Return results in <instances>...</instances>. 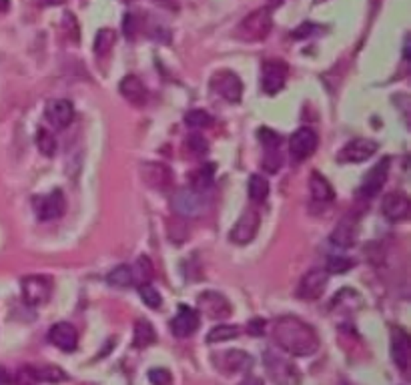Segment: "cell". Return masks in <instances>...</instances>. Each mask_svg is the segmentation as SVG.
<instances>
[{"label": "cell", "instance_id": "39", "mask_svg": "<svg viewBox=\"0 0 411 385\" xmlns=\"http://www.w3.org/2000/svg\"><path fill=\"white\" fill-rule=\"evenodd\" d=\"M149 382L153 385H173V375L165 367H155L149 371Z\"/></svg>", "mask_w": 411, "mask_h": 385}, {"label": "cell", "instance_id": "32", "mask_svg": "<svg viewBox=\"0 0 411 385\" xmlns=\"http://www.w3.org/2000/svg\"><path fill=\"white\" fill-rule=\"evenodd\" d=\"M185 221H187V219H183V217H177V219L169 221L167 233H169V239H171L175 245H183L185 241L189 239V227H187Z\"/></svg>", "mask_w": 411, "mask_h": 385}, {"label": "cell", "instance_id": "40", "mask_svg": "<svg viewBox=\"0 0 411 385\" xmlns=\"http://www.w3.org/2000/svg\"><path fill=\"white\" fill-rule=\"evenodd\" d=\"M36 373H34V367H21L14 375V385H36Z\"/></svg>", "mask_w": 411, "mask_h": 385}, {"label": "cell", "instance_id": "31", "mask_svg": "<svg viewBox=\"0 0 411 385\" xmlns=\"http://www.w3.org/2000/svg\"><path fill=\"white\" fill-rule=\"evenodd\" d=\"M107 281H109L113 287H118V289L131 287V285H133V273H131V267H129V265H118V267H114L113 271L109 273Z\"/></svg>", "mask_w": 411, "mask_h": 385}, {"label": "cell", "instance_id": "6", "mask_svg": "<svg viewBox=\"0 0 411 385\" xmlns=\"http://www.w3.org/2000/svg\"><path fill=\"white\" fill-rule=\"evenodd\" d=\"M211 89H213V92H217L223 101L231 103V105L239 103L241 96H243V83L231 70H219V72H215L213 79H211Z\"/></svg>", "mask_w": 411, "mask_h": 385}, {"label": "cell", "instance_id": "7", "mask_svg": "<svg viewBox=\"0 0 411 385\" xmlns=\"http://www.w3.org/2000/svg\"><path fill=\"white\" fill-rule=\"evenodd\" d=\"M197 305H199V311L213 321H223V319L231 318V313H233V307H231L227 297L217 293V291H205L199 295Z\"/></svg>", "mask_w": 411, "mask_h": 385}, {"label": "cell", "instance_id": "35", "mask_svg": "<svg viewBox=\"0 0 411 385\" xmlns=\"http://www.w3.org/2000/svg\"><path fill=\"white\" fill-rule=\"evenodd\" d=\"M138 295H140L143 303H145L149 309H160V305H162V297H160L159 291H157L151 283L138 285Z\"/></svg>", "mask_w": 411, "mask_h": 385}, {"label": "cell", "instance_id": "2", "mask_svg": "<svg viewBox=\"0 0 411 385\" xmlns=\"http://www.w3.org/2000/svg\"><path fill=\"white\" fill-rule=\"evenodd\" d=\"M263 362L267 367V373L275 385H301V373L283 351L267 349L263 355Z\"/></svg>", "mask_w": 411, "mask_h": 385}, {"label": "cell", "instance_id": "8", "mask_svg": "<svg viewBox=\"0 0 411 385\" xmlns=\"http://www.w3.org/2000/svg\"><path fill=\"white\" fill-rule=\"evenodd\" d=\"M259 225H261V219H259V213L255 209H247L243 211V215L237 219L235 227L231 229L229 233V239L237 245H247L251 243L259 231Z\"/></svg>", "mask_w": 411, "mask_h": 385}, {"label": "cell", "instance_id": "11", "mask_svg": "<svg viewBox=\"0 0 411 385\" xmlns=\"http://www.w3.org/2000/svg\"><path fill=\"white\" fill-rule=\"evenodd\" d=\"M213 363L217 369H221L223 373L233 375L239 371H245L253 365V357L249 353L241 351V349H227V351H219L213 355Z\"/></svg>", "mask_w": 411, "mask_h": 385}, {"label": "cell", "instance_id": "23", "mask_svg": "<svg viewBox=\"0 0 411 385\" xmlns=\"http://www.w3.org/2000/svg\"><path fill=\"white\" fill-rule=\"evenodd\" d=\"M118 91H120V94H123L129 103H133V105H143V103L147 101V89H145L143 81H138V76H135V74H127V76L120 81Z\"/></svg>", "mask_w": 411, "mask_h": 385}, {"label": "cell", "instance_id": "1", "mask_svg": "<svg viewBox=\"0 0 411 385\" xmlns=\"http://www.w3.org/2000/svg\"><path fill=\"white\" fill-rule=\"evenodd\" d=\"M273 340L281 351L295 355V357H309L319 349V335L317 331L299 318H279L273 323Z\"/></svg>", "mask_w": 411, "mask_h": 385}, {"label": "cell", "instance_id": "5", "mask_svg": "<svg viewBox=\"0 0 411 385\" xmlns=\"http://www.w3.org/2000/svg\"><path fill=\"white\" fill-rule=\"evenodd\" d=\"M21 289H23L24 303L30 307H39V305H45L50 299L52 281L45 275H28L21 281Z\"/></svg>", "mask_w": 411, "mask_h": 385}, {"label": "cell", "instance_id": "47", "mask_svg": "<svg viewBox=\"0 0 411 385\" xmlns=\"http://www.w3.org/2000/svg\"><path fill=\"white\" fill-rule=\"evenodd\" d=\"M131 17H133V14H127V17H125V32H127V37H129V39H131V37H133V32H135V28L131 26Z\"/></svg>", "mask_w": 411, "mask_h": 385}, {"label": "cell", "instance_id": "10", "mask_svg": "<svg viewBox=\"0 0 411 385\" xmlns=\"http://www.w3.org/2000/svg\"><path fill=\"white\" fill-rule=\"evenodd\" d=\"M379 145L371 138H353L349 141L341 151L337 153V160L339 163H363V160L371 159L377 153Z\"/></svg>", "mask_w": 411, "mask_h": 385}, {"label": "cell", "instance_id": "36", "mask_svg": "<svg viewBox=\"0 0 411 385\" xmlns=\"http://www.w3.org/2000/svg\"><path fill=\"white\" fill-rule=\"evenodd\" d=\"M353 261L349 257H343V255H331L325 263V271L333 273V275H343L349 269H353Z\"/></svg>", "mask_w": 411, "mask_h": 385}, {"label": "cell", "instance_id": "13", "mask_svg": "<svg viewBox=\"0 0 411 385\" xmlns=\"http://www.w3.org/2000/svg\"><path fill=\"white\" fill-rule=\"evenodd\" d=\"M289 68L283 61H267L261 70V85L267 94H277L285 87Z\"/></svg>", "mask_w": 411, "mask_h": 385}, {"label": "cell", "instance_id": "41", "mask_svg": "<svg viewBox=\"0 0 411 385\" xmlns=\"http://www.w3.org/2000/svg\"><path fill=\"white\" fill-rule=\"evenodd\" d=\"M187 149L193 153V155H205L207 151H209V147H207V141L201 135H193L187 138Z\"/></svg>", "mask_w": 411, "mask_h": 385}, {"label": "cell", "instance_id": "42", "mask_svg": "<svg viewBox=\"0 0 411 385\" xmlns=\"http://www.w3.org/2000/svg\"><path fill=\"white\" fill-rule=\"evenodd\" d=\"M259 141L265 145V149H279V145H281V136L273 133L271 129H261Z\"/></svg>", "mask_w": 411, "mask_h": 385}, {"label": "cell", "instance_id": "19", "mask_svg": "<svg viewBox=\"0 0 411 385\" xmlns=\"http://www.w3.org/2000/svg\"><path fill=\"white\" fill-rule=\"evenodd\" d=\"M46 118L56 129H67L74 118V107L67 98H54L46 105Z\"/></svg>", "mask_w": 411, "mask_h": 385}, {"label": "cell", "instance_id": "24", "mask_svg": "<svg viewBox=\"0 0 411 385\" xmlns=\"http://www.w3.org/2000/svg\"><path fill=\"white\" fill-rule=\"evenodd\" d=\"M309 191H311V197H313L315 201H319V203H329V201H333V197H335L331 183L327 181L321 173H311Z\"/></svg>", "mask_w": 411, "mask_h": 385}, {"label": "cell", "instance_id": "25", "mask_svg": "<svg viewBox=\"0 0 411 385\" xmlns=\"http://www.w3.org/2000/svg\"><path fill=\"white\" fill-rule=\"evenodd\" d=\"M155 340H157V333H155V327L151 325V321L138 319L135 323V329H133V345L138 349H145L151 343H155Z\"/></svg>", "mask_w": 411, "mask_h": 385}, {"label": "cell", "instance_id": "20", "mask_svg": "<svg viewBox=\"0 0 411 385\" xmlns=\"http://www.w3.org/2000/svg\"><path fill=\"white\" fill-rule=\"evenodd\" d=\"M67 209V201H65V195L63 191H52L50 195L43 197L39 205H36V215L41 221H52V219H59Z\"/></svg>", "mask_w": 411, "mask_h": 385}, {"label": "cell", "instance_id": "33", "mask_svg": "<svg viewBox=\"0 0 411 385\" xmlns=\"http://www.w3.org/2000/svg\"><path fill=\"white\" fill-rule=\"evenodd\" d=\"M239 327L235 325H217L209 331L207 335V341L209 343H221V341H229V340H237L239 337Z\"/></svg>", "mask_w": 411, "mask_h": 385}, {"label": "cell", "instance_id": "27", "mask_svg": "<svg viewBox=\"0 0 411 385\" xmlns=\"http://www.w3.org/2000/svg\"><path fill=\"white\" fill-rule=\"evenodd\" d=\"M247 191H249V199L255 203H263L267 201L269 197V181L261 175H251L249 185H247Z\"/></svg>", "mask_w": 411, "mask_h": 385}, {"label": "cell", "instance_id": "28", "mask_svg": "<svg viewBox=\"0 0 411 385\" xmlns=\"http://www.w3.org/2000/svg\"><path fill=\"white\" fill-rule=\"evenodd\" d=\"M213 177H215V169L213 165H205L203 169L195 171L193 173V179H191V187L199 193H207L209 187L213 185Z\"/></svg>", "mask_w": 411, "mask_h": 385}, {"label": "cell", "instance_id": "44", "mask_svg": "<svg viewBox=\"0 0 411 385\" xmlns=\"http://www.w3.org/2000/svg\"><path fill=\"white\" fill-rule=\"evenodd\" d=\"M65 26L69 28L70 39H72L74 43H78V41H81V34H78V24H76V21H74V17H72V14H65Z\"/></svg>", "mask_w": 411, "mask_h": 385}, {"label": "cell", "instance_id": "4", "mask_svg": "<svg viewBox=\"0 0 411 385\" xmlns=\"http://www.w3.org/2000/svg\"><path fill=\"white\" fill-rule=\"evenodd\" d=\"M171 207L175 211L177 217H183V219H195V217H201L205 213V209L209 207L205 193H199L195 191L193 187L191 189H183V191H177L171 199Z\"/></svg>", "mask_w": 411, "mask_h": 385}, {"label": "cell", "instance_id": "46", "mask_svg": "<svg viewBox=\"0 0 411 385\" xmlns=\"http://www.w3.org/2000/svg\"><path fill=\"white\" fill-rule=\"evenodd\" d=\"M239 385H263V379L257 377V375H247Z\"/></svg>", "mask_w": 411, "mask_h": 385}, {"label": "cell", "instance_id": "30", "mask_svg": "<svg viewBox=\"0 0 411 385\" xmlns=\"http://www.w3.org/2000/svg\"><path fill=\"white\" fill-rule=\"evenodd\" d=\"M114 41H116V34H114L111 28H101L94 37V52L98 56H105L111 52V48L114 46Z\"/></svg>", "mask_w": 411, "mask_h": 385}, {"label": "cell", "instance_id": "15", "mask_svg": "<svg viewBox=\"0 0 411 385\" xmlns=\"http://www.w3.org/2000/svg\"><path fill=\"white\" fill-rule=\"evenodd\" d=\"M410 207V197H408L403 191H391V193H388V195L383 197L381 211H383L386 219H389L391 223H397V221L408 219Z\"/></svg>", "mask_w": 411, "mask_h": 385}, {"label": "cell", "instance_id": "37", "mask_svg": "<svg viewBox=\"0 0 411 385\" xmlns=\"http://www.w3.org/2000/svg\"><path fill=\"white\" fill-rule=\"evenodd\" d=\"M36 145H39V151L45 155V157H52L56 153V138L50 131L46 129H41L36 133Z\"/></svg>", "mask_w": 411, "mask_h": 385}, {"label": "cell", "instance_id": "9", "mask_svg": "<svg viewBox=\"0 0 411 385\" xmlns=\"http://www.w3.org/2000/svg\"><path fill=\"white\" fill-rule=\"evenodd\" d=\"M317 143H319L317 133L309 127H303V129L295 131L289 138V153H291L293 160L301 163L317 151Z\"/></svg>", "mask_w": 411, "mask_h": 385}, {"label": "cell", "instance_id": "3", "mask_svg": "<svg viewBox=\"0 0 411 385\" xmlns=\"http://www.w3.org/2000/svg\"><path fill=\"white\" fill-rule=\"evenodd\" d=\"M273 26L271 19V8H257L249 12L239 26H237V37L245 43H261L269 37Z\"/></svg>", "mask_w": 411, "mask_h": 385}, {"label": "cell", "instance_id": "38", "mask_svg": "<svg viewBox=\"0 0 411 385\" xmlns=\"http://www.w3.org/2000/svg\"><path fill=\"white\" fill-rule=\"evenodd\" d=\"M283 165V159L279 155V149H267L265 153V159H263V169L267 173H277Z\"/></svg>", "mask_w": 411, "mask_h": 385}, {"label": "cell", "instance_id": "12", "mask_svg": "<svg viewBox=\"0 0 411 385\" xmlns=\"http://www.w3.org/2000/svg\"><path fill=\"white\" fill-rule=\"evenodd\" d=\"M327 279H329V273L325 271V269H311V271H307L303 275V279L299 281L297 297L305 299V301L319 299L323 291H325Z\"/></svg>", "mask_w": 411, "mask_h": 385}, {"label": "cell", "instance_id": "26", "mask_svg": "<svg viewBox=\"0 0 411 385\" xmlns=\"http://www.w3.org/2000/svg\"><path fill=\"white\" fill-rule=\"evenodd\" d=\"M131 273H133V283L145 285V283H151L155 267H153V263H151V259L147 255H140L135 261V265L131 267Z\"/></svg>", "mask_w": 411, "mask_h": 385}, {"label": "cell", "instance_id": "17", "mask_svg": "<svg viewBox=\"0 0 411 385\" xmlns=\"http://www.w3.org/2000/svg\"><path fill=\"white\" fill-rule=\"evenodd\" d=\"M197 327H199V313L193 307L181 305L171 323V331L175 333V337H179V340L191 337L197 331Z\"/></svg>", "mask_w": 411, "mask_h": 385}, {"label": "cell", "instance_id": "45", "mask_svg": "<svg viewBox=\"0 0 411 385\" xmlns=\"http://www.w3.org/2000/svg\"><path fill=\"white\" fill-rule=\"evenodd\" d=\"M263 327H265L263 319H253L251 323H249V333L251 335H263Z\"/></svg>", "mask_w": 411, "mask_h": 385}, {"label": "cell", "instance_id": "29", "mask_svg": "<svg viewBox=\"0 0 411 385\" xmlns=\"http://www.w3.org/2000/svg\"><path fill=\"white\" fill-rule=\"evenodd\" d=\"M36 379L39 382H46V384H59V382H67V373L56 367V365H41L34 367Z\"/></svg>", "mask_w": 411, "mask_h": 385}, {"label": "cell", "instance_id": "43", "mask_svg": "<svg viewBox=\"0 0 411 385\" xmlns=\"http://www.w3.org/2000/svg\"><path fill=\"white\" fill-rule=\"evenodd\" d=\"M315 30H319V26H317V24L305 23V24H301V26H297V28L291 32V37H293V39H307V37H311Z\"/></svg>", "mask_w": 411, "mask_h": 385}, {"label": "cell", "instance_id": "49", "mask_svg": "<svg viewBox=\"0 0 411 385\" xmlns=\"http://www.w3.org/2000/svg\"><path fill=\"white\" fill-rule=\"evenodd\" d=\"M43 4H63L65 0H41Z\"/></svg>", "mask_w": 411, "mask_h": 385}, {"label": "cell", "instance_id": "48", "mask_svg": "<svg viewBox=\"0 0 411 385\" xmlns=\"http://www.w3.org/2000/svg\"><path fill=\"white\" fill-rule=\"evenodd\" d=\"M10 10V0H0V12H8Z\"/></svg>", "mask_w": 411, "mask_h": 385}, {"label": "cell", "instance_id": "50", "mask_svg": "<svg viewBox=\"0 0 411 385\" xmlns=\"http://www.w3.org/2000/svg\"><path fill=\"white\" fill-rule=\"evenodd\" d=\"M283 0H269V8H275V6H279Z\"/></svg>", "mask_w": 411, "mask_h": 385}, {"label": "cell", "instance_id": "18", "mask_svg": "<svg viewBox=\"0 0 411 385\" xmlns=\"http://www.w3.org/2000/svg\"><path fill=\"white\" fill-rule=\"evenodd\" d=\"M48 341L54 347H59L61 351L70 353V351H74L78 347V333H76V329L70 323H56L48 331Z\"/></svg>", "mask_w": 411, "mask_h": 385}, {"label": "cell", "instance_id": "21", "mask_svg": "<svg viewBox=\"0 0 411 385\" xmlns=\"http://www.w3.org/2000/svg\"><path fill=\"white\" fill-rule=\"evenodd\" d=\"M411 345L410 337L403 329H395L393 331V340H391V360L397 365V369H401L403 373L410 367Z\"/></svg>", "mask_w": 411, "mask_h": 385}, {"label": "cell", "instance_id": "16", "mask_svg": "<svg viewBox=\"0 0 411 385\" xmlns=\"http://www.w3.org/2000/svg\"><path fill=\"white\" fill-rule=\"evenodd\" d=\"M389 175V159H381L377 165H373L366 175V179L359 187V197H373L381 191Z\"/></svg>", "mask_w": 411, "mask_h": 385}, {"label": "cell", "instance_id": "34", "mask_svg": "<svg viewBox=\"0 0 411 385\" xmlns=\"http://www.w3.org/2000/svg\"><path fill=\"white\" fill-rule=\"evenodd\" d=\"M185 123L191 127V129H207L213 125V116L203 111V109H193L185 114Z\"/></svg>", "mask_w": 411, "mask_h": 385}, {"label": "cell", "instance_id": "22", "mask_svg": "<svg viewBox=\"0 0 411 385\" xmlns=\"http://www.w3.org/2000/svg\"><path fill=\"white\" fill-rule=\"evenodd\" d=\"M329 241L337 247H351L357 241V219L355 217H345L337 227L333 229Z\"/></svg>", "mask_w": 411, "mask_h": 385}, {"label": "cell", "instance_id": "14", "mask_svg": "<svg viewBox=\"0 0 411 385\" xmlns=\"http://www.w3.org/2000/svg\"><path fill=\"white\" fill-rule=\"evenodd\" d=\"M140 177L147 183L151 189H159V191H167L173 185V173L167 165L162 163H143L140 165Z\"/></svg>", "mask_w": 411, "mask_h": 385}]
</instances>
